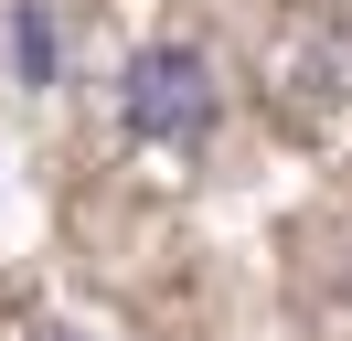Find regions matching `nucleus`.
I'll list each match as a JSON object with an SVG mask.
<instances>
[{"label": "nucleus", "mask_w": 352, "mask_h": 341, "mask_svg": "<svg viewBox=\"0 0 352 341\" xmlns=\"http://www.w3.org/2000/svg\"><path fill=\"white\" fill-rule=\"evenodd\" d=\"M118 128L150 149H203L224 128V85H214V54L203 43H139L118 64Z\"/></svg>", "instance_id": "1"}, {"label": "nucleus", "mask_w": 352, "mask_h": 341, "mask_svg": "<svg viewBox=\"0 0 352 341\" xmlns=\"http://www.w3.org/2000/svg\"><path fill=\"white\" fill-rule=\"evenodd\" d=\"M11 54H22V85H54V11L43 0L11 11Z\"/></svg>", "instance_id": "2"}]
</instances>
